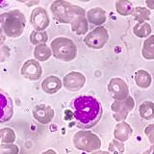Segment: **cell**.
<instances>
[{
  "label": "cell",
  "mask_w": 154,
  "mask_h": 154,
  "mask_svg": "<svg viewBox=\"0 0 154 154\" xmlns=\"http://www.w3.org/2000/svg\"><path fill=\"white\" fill-rule=\"evenodd\" d=\"M72 107L73 118L80 127H93L98 123L102 117V106L91 95H80L74 98Z\"/></svg>",
  "instance_id": "1"
},
{
  "label": "cell",
  "mask_w": 154,
  "mask_h": 154,
  "mask_svg": "<svg viewBox=\"0 0 154 154\" xmlns=\"http://www.w3.org/2000/svg\"><path fill=\"white\" fill-rule=\"evenodd\" d=\"M0 22L2 33L9 38H16L22 35L26 25V18L19 10H13L3 13L0 17Z\"/></svg>",
  "instance_id": "2"
},
{
  "label": "cell",
  "mask_w": 154,
  "mask_h": 154,
  "mask_svg": "<svg viewBox=\"0 0 154 154\" xmlns=\"http://www.w3.org/2000/svg\"><path fill=\"white\" fill-rule=\"evenodd\" d=\"M51 13L58 21L65 24H69L80 14H86L85 10L80 6L71 4L65 0H56L50 6Z\"/></svg>",
  "instance_id": "3"
},
{
  "label": "cell",
  "mask_w": 154,
  "mask_h": 154,
  "mask_svg": "<svg viewBox=\"0 0 154 154\" xmlns=\"http://www.w3.org/2000/svg\"><path fill=\"white\" fill-rule=\"evenodd\" d=\"M52 55L62 62H71L77 57V46L73 41L66 37H58L50 43Z\"/></svg>",
  "instance_id": "4"
},
{
  "label": "cell",
  "mask_w": 154,
  "mask_h": 154,
  "mask_svg": "<svg viewBox=\"0 0 154 154\" xmlns=\"http://www.w3.org/2000/svg\"><path fill=\"white\" fill-rule=\"evenodd\" d=\"M72 143L76 149L91 153L98 150L101 146V140L97 135L87 130L77 131L73 135Z\"/></svg>",
  "instance_id": "5"
},
{
  "label": "cell",
  "mask_w": 154,
  "mask_h": 154,
  "mask_svg": "<svg viewBox=\"0 0 154 154\" xmlns=\"http://www.w3.org/2000/svg\"><path fill=\"white\" fill-rule=\"evenodd\" d=\"M109 41V33L103 26H98L85 36L84 43L89 48L101 49Z\"/></svg>",
  "instance_id": "6"
},
{
  "label": "cell",
  "mask_w": 154,
  "mask_h": 154,
  "mask_svg": "<svg viewBox=\"0 0 154 154\" xmlns=\"http://www.w3.org/2000/svg\"><path fill=\"white\" fill-rule=\"evenodd\" d=\"M134 107L135 101L134 98L130 95L122 100H115L111 105L114 119L119 122H124L128 117V114L134 109Z\"/></svg>",
  "instance_id": "7"
},
{
  "label": "cell",
  "mask_w": 154,
  "mask_h": 154,
  "mask_svg": "<svg viewBox=\"0 0 154 154\" xmlns=\"http://www.w3.org/2000/svg\"><path fill=\"white\" fill-rule=\"evenodd\" d=\"M107 88L115 100H122L129 96V87L126 82L119 77H114L111 79Z\"/></svg>",
  "instance_id": "8"
},
{
  "label": "cell",
  "mask_w": 154,
  "mask_h": 154,
  "mask_svg": "<svg viewBox=\"0 0 154 154\" xmlns=\"http://www.w3.org/2000/svg\"><path fill=\"white\" fill-rule=\"evenodd\" d=\"M30 23L36 31H45L50 23V19L45 9L42 7L34 8L31 13Z\"/></svg>",
  "instance_id": "9"
},
{
  "label": "cell",
  "mask_w": 154,
  "mask_h": 154,
  "mask_svg": "<svg viewBox=\"0 0 154 154\" xmlns=\"http://www.w3.org/2000/svg\"><path fill=\"white\" fill-rule=\"evenodd\" d=\"M20 73L23 77L31 81L38 80L42 75V67L37 60L29 59L24 62L20 69Z\"/></svg>",
  "instance_id": "10"
},
{
  "label": "cell",
  "mask_w": 154,
  "mask_h": 154,
  "mask_svg": "<svg viewBox=\"0 0 154 154\" xmlns=\"http://www.w3.org/2000/svg\"><path fill=\"white\" fill-rule=\"evenodd\" d=\"M86 77L78 71H71L65 75L63 79V86L69 91H78L84 87Z\"/></svg>",
  "instance_id": "11"
},
{
  "label": "cell",
  "mask_w": 154,
  "mask_h": 154,
  "mask_svg": "<svg viewBox=\"0 0 154 154\" xmlns=\"http://www.w3.org/2000/svg\"><path fill=\"white\" fill-rule=\"evenodd\" d=\"M33 117L41 124L50 123L55 117V111L50 105L38 104L33 108Z\"/></svg>",
  "instance_id": "12"
},
{
  "label": "cell",
  "mask_w": 154,
  "mask_h": 154,
  "mask_svg": "<svg viewBox=\"0 0 154 154\" xmlns=\"http://www.w3.org/2000/svg\"><path fill=\"white\" fill-rule=\"evenodd\" d=\"M133 134V128L131 125L127 123L126 122H120L117 125L114 130V137L118 141L124 143L128 141L130 137Z\"/></svg>",
  "instance_id": "13"
},
{
  "label": "cell",
  "mask_w": 154,
  "mask_h": 154,
  "mask_svg": "<svg viewBox=\"0 0 154 154\" xmlns=\"http://www.w3.org/2000/svg\"><path fill=\"white\" fill-rule=\"evenodd\" d=\"M62 86H63L62 80L55 75L47 76L42 82V90L47 94H56L62 88Z\"/></svg>",
  "instance_id": "14"
},
{
  "label": "cell",
  "mask_w": 154,
  "mask_h": 154,
  "mask_svg": "<svg viewBox=\"0 0 154 154\" xmlns=\"http://www.w3.org/2000/svg\"><path fill=\"white\" fill-rule=\"evenodd\" d=\"M1 122L4 123L12 119L14 115V106L11 97L5 93L4 91H1Z\"/></svg>",
  "instance_id": "15"
},
{
  "label": "cell",
  "mask_w": 154,
  "mask_h": 154,
  "mask_svg": "<svg viewBox=\"0 0 154 154\" xmlns=\"http://www.w3.org/2000/svg\"><path fill=\"white\" fill-rule=\"evenodd\" d=\"M87 19L88 21L96 26H102L107 20V14L102 8L95 7L88 11L87 13Z\"/></svg>",
  "instance_id": "16"
},
{
  "label": "cell",
  "mask_w": 154,
  "mask_h": 154,
  "mask_svg": "<svg viewBox=\"0 0 154 154\" xmlns=\"http://www.w3.org/2000/svg\"><path fill=\"white\" fill-rule=\"evenodd\" d=\"M70 25H71V31L78 36H83L89 31V21L86 17V14L77 16L72 20Z\"/></svg>",
  "instance_id": "17"
},
{
  "label": "cell",
  "mask_w": 154,
  "mask_h": 154,
  "mask_svg": "<svg viewBox=\"0 0 154 154\" xmlns=\"http://www.w3.org/2000/svg\"><path fill=\"white\" fill-rule=\"evenodd\" d=\"M135 82L141 89H147L152 83V77L149 72L144 69H139L135 73Z\"/></svg>",
  "instance_id": "18"
},
{
  "label": "cell",
  "mask_w": 154,
  "mask_h": 154,
  "mask_svg": "<svg viewBox=\"0 0 154 154\" xmlns=\"http://www.w3.org/2000/svg\"><path fill=\"white\" fill-rule=\"evenodd\" d=\"M52 55V50L50 47L46 45V43H42V45H38L35 46L34 49V57L35 60L38 62H45L48 60Z\"/></svg>",
  "instance_id": "19"
},
{
  "label": "cell",
  "mask_w": 154,
  "mask_h": 154,
  "mask_svg": "<svg viewBox=\"0 0 154 154\" xmlns=\"http://www.w3.org/2000/svg\"><path fill=\"white\" fill-rule=\"evenodd\" d=\"M140 116L146 120H150L154 119V102L146 100L141 103L139 107Z\"/></svg>",
  "instance_id": "20"
},
{
  "label": "cell",
  "mask_w": 154,
  "mask_h": 154,
  "mask_svg": "<svg viewBox=\"0 0 154 154\" xmlns=\"http://www.w3.org/2000/svg\"><path fill=\"white\" fill-rule=\"evenodd\" d=\"M115 7L117 10V13L122 17H127L132 14L135 8L133 4L128 0H117L115 2Z\"/></svg>",
  "instance_id": "21"
},
{
  "label": "cell",
  "mask_w": 154,
  "mask_h": 154,
  "mask_svg": "<svg viewBox=\"0 0 154 154\" xmlns=\"http://www.w3.org/2000/svg\"><path fill=\"white\" fill-rule=\"evenodd\" d=\"M142 55L146 60H154V35L149 36L143 42Z\"/></svg>",
  "instance_id": "22"
},
{
  "label": "cell",
  "mask_w": 154,
  "mask_h": 154,
  "mask_svg": "<svg viewBox=\"0 0 154 154\" xmlns=\"http://www.w3.org/2000/svg\"><path fill=\"white\" fill-rule=\"evenodd\" d=\"M132 16L135 20L138 21V23H143L150 19V11L147 8H144L142 6L135 7Z\"/></svg>",
  "instance_id": "23"
},
{
  "label": "cell",
  "mask_w": 154,
  "mask_h": 154,
  "mask_svg": "<svg viewBox=\"0 0 154 154\" xmlns=\"http://www.w3.org/2000/svg\"><path fill=\"white\" fill-rule=\"evenodd\" d=\"M151 26L149 25V23L147 22H143V23H137L135 24V26L133 27V33L134 35L141 38H148L149 35L151 34Z\"/></svg>",
  "instance_id": "24"
},
{
  "label": "cell",
  "mask_w": 154,
  "mask_h": 154,
  "mask_svg": "<svg viewBox=\"0 0 154 154\" xmlns=\"http://www.w3.org/2000/svg\"><path fill=\"white\" fill-rule=\"evenodd\" d=\"M48 40V35L45 31L34 30L30 35V42L33 45H38L45 43Z\"/></svg>",
  "instance_id": "25"
},
{
  "label": "cell",
  "mask_w": 154,
  "mask_h": 154,
  "mask_svg": "<svg viewBox=\"0 0 154 154\" xmlns=\"http://www.w3.org/2000/svg\"><path fill=\"white\" fill-rule=\"evenodd\" d=\"M1 143H13L16 141V133L10 127H4L0 130Z\"/></svg>",
  "instance_id": "26"
},
{
  "label": "cell",
  "mask_w": 154,
  "mask_h": 154,
  "mask_svg": "<svg viewBox=\"0 0 154 154\" xmlns=\"http://www.w3.org/2000/svg\"><path fill=\"white\" fill-rule=\"evenodd\" d=\"M108 151L110 152V154H123L124 144H123V143L114 139L109 143Z\"/></svg>",
  "instance_id": "27"
},
{
  "label": "cell",
  "mask_w": 154,
  "mask_h": 154,
  "mask_svg": "<svg viewBox=\"0 0 154 154\" xmlns=\"http://www.w3.org/2000/svg\"><path fill=\"white\" fill-rule=\"evenodd\" d=\"M0 152L1 154H18L19 148L17 144L14 143H1Z\"/></svg>",
  "instance_id": "28"
},
{
  "label": "cell",
  "mask_w": 154,
  "mask_h": 154,
  "mask_svg": "<svg viewBox=\"0 0 154 154\" xmlns=\"http://www.w3.org/2000/svg\"><path fill=\"white\" fill-rule=\"evenodd\" d=\"M144 134H146L150 143L154 144V123L149 124L144 128Z\"/></svg>",
  "instance_id": "29"
},
{
  "label": "cell",
  "mask_w": 154,
  "mask_h": 154,
  "mask_svg": "<svg viewBox=\"0 0 154 154\" xmlns=\"http://www.w3.org/2000/svg\"><path fill=\"white\" fill-rule=\"evenodd\" d=\"M146 4L147 8L151 9V10H154V0H146Z\"/></svg>",
  "instance_id": "30"
},
{
  "label": "cell",
  "mask_w": 154,
  "mask_h": 154,
  "mask_svg": "<svg viewBox=\"0 0 154 154\" xmlns=\"http://www.w3.org/2000/svg\"><path fill=\"white\" fill-rule=\"evenodd\" d=\"M143 154H154V144H152V146L148 149H146V151H143Z\"/></svg>",
  "instance_id": "31"
},
{
  "label": "cell",
  "mask_w": 154,
  "mask_h": 154,
  "mask_svg": "<svg viewBox=\"0 0 154 154\" xmlns=\"http://www.w3.org/2000/svg\"><path fill=\"white\" fill-rule=\"evenodd\" d=\"M42 154H58L55 150H53V149H47V150L43 151Z\"/></svg>",
  "instance_id": "32"
},
{
  "label": "cell",
  "mask_w": 154,
  "mask_h": 154,
  "mask_svg": "<svg viewBox=\"0 0 154 154\" xmlns=\"http://www.w3.org/2000/svg\"><path fill=\"white\" fill-rule=\"evenodd\" d=\"M91 154H110V152L104 151V150H96L94 152H91Z\"/></svg>",
  "instance_id": "33"
},
{
  "label": "cell",
  "mask_w": 154,
  "mask_h": 154,
  "mask_svg": "<svg viewBox=\"0 0 154 154\" xmlns=\"http://www.w3.org/2000/svg\"><path fill=\"white\" fill-rule=\"evenodd\" d=\"M28 6H32V5H36V4H40V1H34V2H24Z\"/></svg>",
  "instance_id": "34"
}]
</instances>
